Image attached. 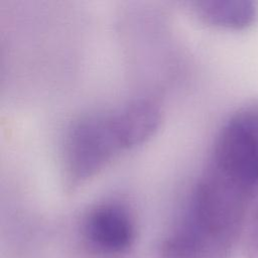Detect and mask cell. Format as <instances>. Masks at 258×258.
Wrapping results in <instances>:
<instances>
[{
  "mask_svg": "<svg viewBox=\"0 0 258 258\" xmlns=\"http://www.w3.org/2000/svg\"><path fill=\"white\" fill-rule=\"evenodd\" d=\"M122 150L112 112L79 118L69 128L63 144L66 183L75 188L96 175Z\"/></svg>",
  "mask_w": 258,
  "mask_h": 258,
  "instance_id": "cell-1",
  "label": "cell"
},
{
  "mask_svg": "<svg viewBox=\"0 0 258 258\" xmlns=\"http://www.w3.org/2000/svg\"><path fill=\"white\" fill-rule=\"evenodd\" d=\"M112 113L125 150L147 141L161 121L159 107L149 100L133 101Z\"/></svg>",
  "mask_w": 258,
  "mask_h": 258,
  "instance_id": "cell-4",
  "label": "cell"
},
{
  "mask_svg": "<svg viewBox=\"0 0 258 258\" xmlns=\"http://www.w3.org/2000/svg\"><path fill=\"white\" fill-rule=\"evenodd\" d=\"M248 195L258 187V109L239 112L221 129L209 165Z\"/></svg>",
  "mask_w": 258,
  "mask_h": 258,
  "instance_id": "cell-2",
  "label": "cell"
},
{
  "mask_svg": "<svg viewBox=\"0 0 258 258\" xmlns=\"http://www.w3.org/2000/svg\"><path fill=\"white\" fill-rule=\"evenodd\" d=\"M85 231L98 249L108 253L126 250L134 239V223L127 209L118 203H105L87 217Z\"/></svg>",
  "mask_w": 258,
  "mask_h": 258,
  "instance_id": "cell-3",
  "label": "cell"
},
{
  "mask_svg": "<svg viewBox=\"0 0 258 258\" xmlns=\"http://www.w3.org/2000/svg\"><path fill=\"white\" fill-rule=\"evenodd\" d=\"M195 12L201 20L208 24L240 29L255 21L258 9L252 1L207 0L197 2Z\"/></svg>",
  "mask_w": 258,
  "mask_h": 258,
  "instance_id": "cell-5",
  "label": "cell"
}]
</instances>
